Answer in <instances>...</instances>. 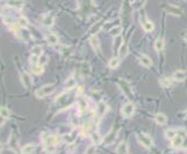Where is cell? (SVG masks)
Listing matches in <instances>:
<instances>
[{
  "mask_svg": "<svg viewBox=\"0 0 187 154\" xmlns=\"http://www.w3.org/2000/svg\"><path fill=\"white\" fill-rule=\"evenodd\" d=\"M136 138H137L138 143L142 146H144L145 148H148V150H150L153 146V141H152L151 137L147 134V133H144V132H137L136 133Z\"/></svg>",
  "mask_w": 187,
  "mask_h": 154,
  "instance_id": "obj_1",
  "label": "cell"
},
{
  "mask_svg": "<svg viewBox=\"0 0 187 154\" xmlns=\"http://www.w3.org/2000/svg\"><path fill=\"white\" fill-rule=\"evenodd\" d=\"M53 90H55V85L53 84L44 85V86H42L40 89H37V90H36L35 96L37 97V99H43V97L50 95Z\"/></svg>",
  "mask_w": 187,
  "mask_h": 154,
  "instance_id": "obj_2",
  "label": "cell"
},
{
  "mask_svg": "<svg viewBox=\"0 0 187 154\" xmlns=\"http://www.w3.org/2000/svg\"><path fill=\"white\" fill-rule=\"evenodd\" d=\"M42 139L44 146H57L62 141V137L53 136V134H43Z\"/></svg>",
  "mask_w": 187,
  "mask_h": 154,
  "instance_id": "obj_3",
  "label": "cell"
},
{
  "mask_svg": "<svg viewBox=\"0 0 187 154\" xmlns=\"http://www.w3.org/2000/svg\"><path fill=\"white\" fill-rule=\"evenodd\" d=\"M134 111H135V104H134L133 102H128V103H125V106L122 107V109H121V114L123 117H130V116H133Z\"/></svg>",
  "mask_w": 187,
  "mask_h": 154,
  "instance_id": "obj_4",
  "label": "cell"
},
{
  "mask_svg": "<svg viewBox=\"0 0 187 154\" xmlns=\"http://www.w3.org/2000/svg\"><path fill=\"white\" fill-rule=\"evenodd\" d=\"M87 108H89V104H87L86 100H85L84 97H80L79 100L77 101V109H78V112H79V114H85Z\"/></svg>",
  "mask_w": 187,
  "mask_h": 154,
  "instance_id": "obj_5",
  "label": "cell"
},
{
  "mask_svg": "<svg viewBox=\"0 0 187 154\" xmlns=\"http://www.w3.org/2000/svg\"><path fill=\"white\" fill-rule=\"evenodd\" d=\"M77 133H78L77 130H73V131L70 132V133H66V134L62 136V140L65 141V143H67V144H73L75 140H76Z\"/></svg>",
  "mask_w": 187,
  "mask_h": 154,
  "instance_id": "obj_6",
  "label": "cell"
},
{
  "mask_svg": "<svg viewBox=\"0 0 187 154\" xmlns=\"http://www.w3.org/2000/svg\"><path fill=\"white\" fill-rule=\"evenodd\" d=\"M21 82H22V85L26 88H30L31 85H33V80H31L30 74L26 73V72L21 73Z\"/></svg>",
  "mask_w": 187,
  "mask_h": 154,
  "instance_id": "obj_7",
  "label": "cell"
},
{
  "mask_svg": "<svg viewBox=\"0 0 187 154\" xmlns=\"http://www.w3.org/2000/svg\"><path fill=\"white\" fill-rule=\"evenodd\" d=\"M165 11L171 15H174V16H180L181 15V9L177 6H173V5H167L165 7Z\"/></svg>",
  "mask_w": 187,
  "mask_h": 154,
  "instance_id": "obj_8",
  "label": "cell"
},
{
  "mask_svg": "<svg viewBox=\"0 0 187 154\" xmlns=\"http://www.w3.org/2000/svg\"><path fill=\"white\" fill-rule=\"evenodd\" d=\"M116 137H117V131H114V130H112L108 134H107L105 138H103V143H105V145H111L112 143H114L116 139Z\"/></svg>",
  "mask_w": 187,
  "mask_h": 154,
  "instance_id": "obj_9",
  "label": "cell"
},
{
  "mask_svg": "<svg viewBox=\"0 0 187 154\" xmlns=\"http://www.w3.org/2000/svg\"><path fill=\"white\" fill-rule=\"evenodd\" d=\"M53 22H55V16H53L52 13L45 14L44 16H43V19H42V23L45 27H51L53 24Z\"/></svg>",
  "mask_w": 187,
  "mask_h": 154,
  "instance_id": "obj_10",
  "label": "cell"
},
{
  "mask_svg": "<svg viewBox=\"0 0 187 154\" xmlns=\"http://www.w3.org/2000/svg\"><path fill=\"white\" fill-rule=\"evenodd\" d=\"M94 130H92V125L91 123H85L81 129H80V133H81V136L83 137H89L91 136V133L93 132Z\"/></svg>",
  "mask_w": 187,
  "mask_h": 154,
  "instance_id": "obj_11",
  "label": "cell"
},
{
  "mask_svg": "<svg viewBox=\"0 0 187 154\" xmlns=\"http://www.w3.org/2000/svg\"><path fill=\"white\" fill-rule=\"evenodd\" d=\"M183 140H184V137L177 134L173 139H171V146H172L173 148H180V147L183 146Z\"/></svg>",
  "mask_w": 187,
  "mask_h": 154,
  "instance_id": "obj_12",
  "label": "cell"
},
{
  "mask_svg": "<svg viewBox=\"0 0 187 154\" xmlns=\"http://www.w3.org/2000/svg\"><path fill=\"white\" fill-rule=\"evenodd\" d=\"M128 143L127 141H121L116 147V154H128Z\"/></svg>",
  "mask_w": 187,
  "mask_h": 154,
  "instance_id": "obj_13",
  "label": "cell"
},
{
  "mask_svg": "<svg viewBox=\"0 0 187 154\" xmlns=\"http://www.w3.org/2000/svg\"><path fill=\"white\" fill-rule=\"evenodd\" d=\"M89 44H91V46L93 48L95 52L100 51V42H99V38L97 37V35H93L89 38Z\"/></svg>",
  "mask_w": 187,
  "mask_h": 154,
  "instance_id": "obj_14",
  "label": "cell"
},
{
  "mask_svg": "<svg viewBox=\"0 0 187 154\" xmlns=\"http://www.w3.org/2000/svg\"><path fill=\"white\" fill-rule=\"evenodd\" d=\"M89 138H91V140H92V144H94V145H99L100 143H103V139L101 138V136L99 134L98 131L92 132L91 136H89Z\"/></svg>",
  "mask_w": 187,
  "mask_h": 154,
  "instance_id": "obj_15",
  "label": "cell"
},
{
  "mask_svg": "<svg viewBox=\"0 0 187 154\" xmlns=\"http://www.w3.org/2000/svg\"><path fill=\"white\" fill-rule=\"evenodd\" d=\"M35 151H36V145H34V144H27V145H25L20 150V152L22 154H33Z\"/></svg>",
  "mask_w": 187,
  "mask_h": 154,
  "instance_id": "obj_16",
  "label": "cell"
},
{
  "mask_svg": "<svg viewBox=\"0 0 187 154\" xmlns=\"http://www.w3.org/2000/svg\"><path fill=\"white\" fill-rule=\"evenodd\" d=\"M155 122L157 124H159V125H165V124L167 123V117H166V115L163 114V112H158V114L155 116Z\"/></svg>",
  "mask_w": 187,
  "mask_h": 154,
  "instance_id": "obj_17",
  "label": "cell"
},
{
  "mask_svg": "<svg viewBox=\"0 0 187 154\" xmlns=\"http://www.w3.org/2000/svg\"><path fill=\"white\" fill-rule=\"evenodd\" d=\"M7 5H8L11 8L21 9L23 7V1H21V0H8Z\"/></svg>",
  "mask_w": 187,
  "mask_h": 154,
  "instance_id": "obj_18",
  "label": "cell"
},
{
  "mask_svg": "<svg viewBox=\"0 0 187 154\" xmlns=\"http://www.w3.org/2000/svg\"><path fill=\"white\" fill-rule=\"evenodd\" d=\"M141 23H142L143 29L145 31H148V33H150V31H152L155 29V24H153L151 21H149L148 19H144L143 21H141Z\"/></svg>",
  "mask_w": 187,
  "mask_h": 154,
  "instance_id": "obj_19",
  "label": "cell"
},
{
  "mask_svg": "<svg viewBox=\"0 0 187 154\" xmlns=\"http://www.w3.org/2000/svg\"><path fill=\"white\" fill-rule=\"evenodd\" d=\"M129 53V48H128V44L127 43H122L120 45V49H119V56L121 58H125L128 56Z\"/></svg>",
  "mask_w": 187,
  "mask_h": 154,
  "instance_id": "obj_20",
  "label": "cell"
},
{
  "mask_svg": "<svg viewBox=\"0 0 187 154\" xmlns=\"http://www.w3.org/2000/svg\"><path fill=\"white\" fill-rule=\"evenodd\" d=\"M173 79L176 80V81H183V80H185V78H186V72L183 70H178V71H176L173 73Z\"/></svg>",
  "mask_w": 187,
  "mask_h": 154,
  "instance_id": "obj_21",
  "label": "cell"
},
{
  "mask_svg": "<svg viewBox=\"0 0 187 154\" xmlns=\"http://www.w3.org/2000/svg\"><path fill=\"white\" fill-rule=\"evenodd\" d=\"M77 86V80L75 79V77H70V78H67V80L64 82V87L66 88V89H72V88H75Z\"/></svg>",
  "mask_w": 187,
  "mask_h": 154,
  "instance_id": "obj_22",
  "label": "cell"
},
{
  "mask_svg": "<svg viewBox=\"0 0 187 154\" xmlns=\"http://www.w3.org/2000/svg\"><path fill=\"white\" fill-rule=\"evenodd\" d=\"M139 63H141L142 66H144V67H150V66H152V60L148 57L147 55H142V56L139 57Z\"/></svg>",
  "mask_w": 187,
  "mask_h": 154,
  "instance_id": "obj_23",
  "label": "cell"
},
{
  "mask_svg": "<svg viewBox=\"0 0 187 154\" xmlns=\"http://www.w3.org/2000/svg\"><path fill=\"white\" fill-rule=\"evenodd\" d=\"M153 48L156 50L157 52H162L163 51V49H164V40L159 37V38H157L155 41V44H153Z\"/></svg>",
  "mask_w": 187,
  "mask_h": 154,
  "instance_id": "obj_24",
  "label": "cell"
},
{
  "mask_svg": "<svg viewBox=\"0 0 187 154\" xmlns=\"http://www.w3.org/2000/svg\"><path fill=\"white\" fill-rule=\"evenodd\" d=\"M107 110H108V106H107L106 103H103V102H99L98 106H97V112L98 115H105L107 112Z\"/></svg>",
  "mask_w": 187,
  "mask_h": 154,
  "instance_id": "obj_25",
  "label": "cell"
},
{
  "mask_svg": "<svg viewBox=\"0 0 187 154\" xmlns=\"http://www.w3.org/2000/svg\"><path fill=\"white\" fill-rule=\"evenodd\" d=\"M31 71H33V73L34 74H42L43 73V71H44V66H43V64H41V63H39V64H35V65H33V67H31Z\"/></svg>",
  "mask_w": 187,
  "mask_h": 154,
  "instance_id": "obj_26",
  "label": "cell"
},
{
  "mask_svg": "<svg viewBox=\"0 0 187 154\" xmlns=\"http://www.w3.org/2000/svg\"><path fill=\"white\" fill-rule=\"evenodd\" d=\"M119 65H120V58L119 57H113L109 60V63H108V66H109V68H112V70L117 68Z\"/></svg>",
  "mask_w": 187,
  "mask_h": 154,
  "instance_id": "obj_27",
  "label": "cell"
},
{
  "mask_svg": "<svg viewBox=\"0 0 187 154\" xmlns=\"http://www.w3.org/2000/svg\"><path fill=\"white\" fill-rule=\"evenodd\" d=\"M0 115H1V119L5 121V119H8L9 117H11V111H9L8 108L1 107V108H0Z\"/></svg>",
  "mask_w": 187,
  "mask_h": 154,
  "instance_id": "obj_28",
  "label": "cell"
},
{
  "mask_svg": "<svg viewBox=\"0 0 187 154\" xmlns=\"http://www.w3.org/2000/svg\"><path fill=\"white\" fill-rule=\"evenodd\" d=\"M47 41H48V43L50 45H56L59 42V38H58V36L56 34H49L48 37H47Z\"/></svg>",
  "mask_w": 187,
  "mask_h": 154,
  "instance_id": "obj_29",
  "label": "cell"
},
{
  "mask_svg": "<svg viewBox=\"0 0 187 154\" xmlns=\"http://www.w3.org/2000/svg\"><path fill=\"white\" fill-rule=\"evenodd\" d=\"M145 1H147V0H133L131 7H133V9H135V11H138V9H141L143 6H144Z\"/></svg>",
  "mask_w": 187,
  "mask_h": 154,
  "instance_id": "obj_30",
  "label": "cell"
},
{
  "mask_svg": "<svg viewBox=\"0 0 187 154\" xmlns=\"http://www.w3.org/2000/svg\"><path fill=\"white\" fill-rule=\"evenodd\" d=\"M9 147L14 151H19V147H18V139L13 136V134H11V138H9Z\"/></svg>",
  "mask_w": 187,
  "mask_h": 154,
  "instance_id": "obj_31",
  "label": "cell"
},
{
  "mask_svg": "<svg viewBox=\"0 0 187 154\" xmlns=\"http://www.w3.org/2000/svg\"><path fill=\"white\" fill-rule=\"evenodd\" d=\"M177 133H178V130H176V129H169V130L165 131V137L171 140V139H173L174 137L177 136Z\"/></svg>",
  "mask_w": 187,
  "mask_h": 154,
  "instance_id": "obj_32",
  "label": "cell"
},
{
  "mask_svg": "<svg viewBox=\"0 0 187 154\" xmlns=\"http://www.w3.org/2000/svg\"><path fill=\"white\" fill-rule=\"evenodd\" d=\"M30 53H31V56H37V57H41V56H42V53H43V50H42L41 46L36 45V46H34V48L31 49Z\"/></svg>",
  "mask_w": 187,
  "mask_h": 154,
  "instance_id": "obj_33",
  "label": "cell"
},
{
  "mask_svg": "<svg viewBox=\"0 0 187 154\" xmlns=\"http://www.w3.org/2000/svg\"><path fill=\"white\" fill-rule=\"evenodd\" d=\"M109 33H111L112 36H114V37H117V36H119L121 33H122V28H121V26L119 24V26L114 27L113 29H111V30H109Z\"/></svg>",
  "mask_w": 187,
  "mask_h": 154,
  "instance_id": "obj_34",
  "label": "cell"
},
{
  "mask_svg": "<svg viewBox=\"0 0 187 154\" xmlns=\"http://www.w3.org/2000/svg\"><path fill=\"white\" fill-rule=\"evenodd\" d=\"M121 88H122V90L125 93V95L128 97H130L131 95H130V89H129V85L127 84L125 81H121Z\"/></svg>",
  "mask_w": 187,
  "mask_h": 154,
  "instance_id": "obj_35",
  "label": "cell"
},
{
  "mask_svg": "<svg viewBox=\"0 0 187 154\" xmlns=\"http://www.w3.org/2000/svg\"><path fill=\"white\" fill-rule=\"evenodd\" d=\"M18 23L20 24V27H21V28H27V27L29 26V21H28V19L25 18V16H21V18H19Z\"/></svg>",
  "mask_w": 187,
  "mask_h": 154,
  "instance_id": "obj_36",
  "label": "cell"
},
{
  "mask_svg": "<svg viewBox=\"0 0 187 154\" xmlns=\"http://www.w3.org/2000/svg\"><path fill=\"white\" fill-rule=\"evenodd\" d=\"M159 84L163 86V87H170L171 85H172V80L170 79V78H162V79L159 80Z\"/></svg>",
  "mask_w": 187,
  "mask_h": 154,
  "instance_id": "obj_37",
  "label": "cell"
},
{
  "mask_svg": "<svg viewBox=\"0 0 187 154\" xmlns=\"http://www.w3.org/2000/svg\"><path fill=\"white\" fill-rule=\"evenodd\" d=\"M20 34H21V38H23L25 41H28L30 38V35H29V33L27 31V29L25 28H21V30H20Z\"/></svg>",
  "mask_w": 187,
  "mask_h": 154,
  "instance_id": "obj_38",
  "label": "cell"
},
{
  "mask_svg": "<svg viewBox=\"0 0 187 154\" xmlns=\"http://www.w3.org/2000/svg\"><path fill=\"white\" fill-rule=\"evenodd\" d=\"M95 146L97 145H94V144H92L91 146H89L87 147V150H86V152H85V154H95Z\"/></svg>",
  "mask_w": 187,
  "mask_h": 154,
  "instance_id": "obj_39",
  "label": "cell"
},
{
  "mask_svg": "<svg viewBox=\"0 0 187 154\" xmlns=\"http://www.w3.org/2000/svg\"><path fill=\"white\" fill-rule=\"evenodd\" d=\"M56 147L57 146H44V151L47 153H53L56 151Z\"/></svg>",
  "mask_w": 187,
  "mask_h": 154,
  "instance_id": "obj_40",
  "label": "cell"
},
{
  "mask_svg": "<svg viewBox=\"0 0 187 154\" xmlns=\"http://www.w3.org/2000/svg\"><path fill=\"white\" fill-rule=\"evenodd\" d=\"M29 60H30L31 65H35V64H39V63H40V57H37V56H31Z\"/></svg>",
  "mask_w": 187,
  "mask_h": 154,
  "instance_id": "obj_41",
  "label": "cell"
},
{
  "mask_svg": "<svg viewBox=\"0 0 187 154\" xmlns=\"http://www.w3.org/2000/svg\"><path fill=\"white\" fill-rule=\"evenodd\" d=\"M73 148H75V143L73 144H67L66 146V152L67 153H73Z\"/></svg>",
  "mask_w": 187,
  "mask_h": 154,
  "instance_id": "obj_42",
  "label": "cell"
},
{
  "mask_svg": "<svg viewBox=\"0 0 187 154\" xmlns=\"http://www.w3.org/2000/svg\"><path fill=\"white\" fill-rule=\"evenodd\" d=\"M2 20H4V23H6V24H12L13 23V21L11 20V18H8V16H2Z\"/></svg>",
  "mask_w": 187,
  "mask_h": 154,
  "instance_id": "obj_43",
  "label": "cell"
},
{
  "mask_svg": "<svg viewBox=\"0 0 187 154\" xmlns=\"http://www.w3.org/2000/svg\"><path fill=\"white\" fill-rule=\"evenodd\" d=\"M181 148H184V150H187V136H186V137H184L183 146H181Z\"/></svg>",
  "mask_w": 187,
  "mask_h": 154,
  "instance_id": "obj_44",
  "label": "cell"
},
{
  "mask_svg": "<svg viewBox=\"0 0 187 154\" xmlns=\"http://www.w3.org/2000/svg\"><path fill=\"white\" fill-rule=\"evenodd\" d=\"M184 40H185V41L187 42V31L185 33V35H184Z\"/></svg>",
  "mask_w": 187,
  "mask_h": 154,
  "instance_id": "obj_45",
  "label": "cell"
},
{
  "mask_svg": "<svg viewBox=\"0 0 187 154\" xmlns=\"http://www.w3.org/2000/svg\"><path fill=\"white\" fill-rule=\"evenodd\" d=\"M185 115H186V117H187V110H186V112H185Z\"/></svg>",
  "mask_w": 187,
  "mask_h": 154,
  "instance_id": "obj_46",
  "label": "cell"
}]
</instances>
